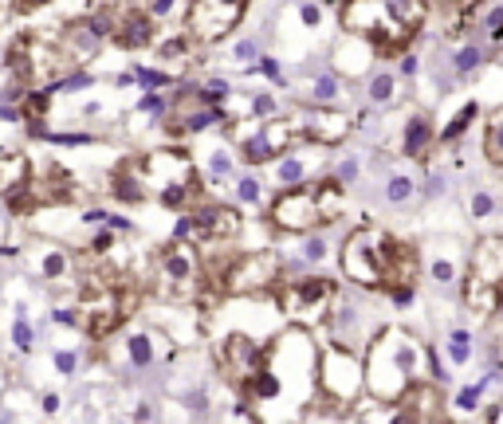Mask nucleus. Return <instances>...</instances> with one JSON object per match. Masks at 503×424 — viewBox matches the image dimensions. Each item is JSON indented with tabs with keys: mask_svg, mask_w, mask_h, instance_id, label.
<instances>
[{
	"mask_svg": "<svg viewBox=\"0 0 503 424\" xmlns=\"http://www.w3.org/2000/svg\"><path fill=\"white\" fill-rule=\"evenodd\" d=\"M338 267L354 287L362 291H385L393 283H417L425 272V255L409 240L389 236L377 224L354 228L338 247Z\"/></svg>",
	"mask_w": 503,
	"mask_h": 424,
	"instance_id": "obj_1",
	"label": "nucleus"
},
{
	"mask_svg": "<svg viewBox=\"0 0 503 424\" xmlns=\"http://www.w3.org/2000/svg\"><path fill=\"white\" fill-rule=\"evenodd\" d=\"M429 0H342L338 24L377 48L382 60H397L409 51L417 32L425 28Z\"/></svg>",
	"mask_w": 503,
	"mask_h": 424,
	"instance_id": "obj_2",
	"label": "nucleus"
},
{
	"mask_svg": "<svg viewBox=\"0 0 503 424\" xmlns=\"http://www.w3.org/2000/svg\"><path fill=\"white\" fill-rule=\"evenodd\" d=\"M366 393L397 401L413 381L425 377V342L405 326H382L366 346Z\"/></svg>",
	"mask_w": 503,
	"mask_h": 424,
	"instance_id": "obj_3",
	"label": "nucleus"
},
{
	"mask_svg": "<svg viewBox=\"0 0 503 424\" xmlns=\"http://www.w3.org/2000/svg\"><path fill=\"white\" fill-rule=\"evenodd\" d=\"M142 169L145 181H150V196L162 208L185 212L193 204H201V173H197V162L189 157V150L157 145V150L142 153Z\"/></svg>",
	"mask_w": 503,
	"mask_h": 424,
	"instance_id": "obj_4",
	"label": "nucleus"
},
{
	"mask_svg": "<svg viewBox=\"0 0 503 424\" xmlns=\"http://www.w3.org/2000/svg\"><path fill=\"white\" fill-rule=\"evenodd\" d=\"M319 397L350 413L354 401L366 397V357L338 342L319 350Z\"/></svg>",
	"mask_w": 503,
	"mask_h": 424,
	"instance_id": "obj_5",
	"label": "nucleus"
},
{
	"mask_svg": "<svg viewBox=\"0 0 503 424\" xmlns=\"http://www.w3.org/2000/svg\"><path fill=\"white\" fill-rule=\"evenodd\" d=\"M334 299H338V283L331 275H315V272H303V275H283V291H280V311L287 314L295 326H315L326 323Z\"/></svg>",
	"mask_w": 503,
	"mask_h": 424,
	"instance_id": "obj_6",
	"label": "nucleus"
},
{
	"mask_svg": "<svg viewBox=\"0 0 503 424\" xmlns=\"http://www.w3.org/2000/svg\"><path fill=\"white\" fill-rule=\"evenodd\" d=\"M205 283V255L193 240H177L157 252V287L170 299H189L197 287Z\"/></svg>",
	"mask_w": 503,
	"mask_h": 424,
	"instance_id": "obj_7",
	"label": "nucleus"
},
{
	"mask_svg": "<svg viewBox=\"0 0 503 424\" xmlns=\"http://www.w3.org/2000/svg\"><path fill=\"white\" fill-rule=\"evenodd\" d=\"M244 12H248V0H189L185 32L197 40V48H213V43L228 40L236 32Z\"/></svg>",
	"mask_w": 503,
	"mask_h": 424,
	"instance_id": "obj_8",
	"label": "nucleus"
},
{
	"mask_svg": "<svg viewBox=\"0 0 503 424\" xmlns=\"http://www.w3.org/2000/svg\"><path fill=\"white\" fill-rule=\"evenodd\" d=\"M216 362H221V377L240 393L248 381H252V377L260 374V369H264V362H267V346L260 342V334L228 330V334L221 338Z\"/></svg>",
	"mask_w": 503,
	"mask_h": 424,
	"instance_id": "obj_9",
	"label": "nucleus"
},
{
	"mask_svg": "<svg viewBox=\"0 0 503 424\" xmlns=\"http://www.w3.org/2000/svg\"><path fill=\"white\" fill-rule=\"evenodd\" d=\"M267 216H272V224L280 232H287V236H307V232L323 228V208H319L315 181H311V185L280 189V196L272 201Z\"/></svg>",
	"mask_w": 503,
	"mask_h": 424,
	"instance_id": "obj_10",
	"label": "nucleus"
},
{
	"mask_svg": "<svg viewBox=\"0 0 503 424\" xmlns=\"http://www.w3.org/2000/svg\"><path fill=\"white\" fill-rule=\"evenodd\" d=\"M244 221H240L236 208H224V204H193V208L181 212L173 236L177 240H193V244H221V240H236Z\"/></svg>",
	"mask_w": 503,
	"mask_h": 424,
	"instance_id": "obj_11",
	"label": "nucleus"
},
{
	"mask_svg": "<svg viewBox=\"0 0 503 424\" xmlns=\"http://www.w3.org/2000/svg\"><path fill=\"white\" fill-rule=\"evenodd\" d=\"M323 330L331 334V342H338V346H350V350H358V354H366L370 338H374L382 326H377L374 311H370L366 303H358V299H350V295H338L331 314H326Z\"/></svg>",
	"mask_w": 503,
	"mask_h": 424,
	"instance_id": "obj_12",
	"label": "nucleus"
},
{
	"mask_svg": "<svg viewBox=\"0 0 503 424\" xmlns=\"http://www.w3.org/2000/svg\"><path fill=\"white\" fill-rule=\"evenodd\" d=\"M283 255L280 252H240L228 272V295H267L275 283H283Z\"/></svg>",
	"mask_w": 503,
	"mask_h": 424,
	"instance_id": "obj_13",
	"label": "nucleus"
},
{
	"mask_svg": "<svg viewBox=\"0 0 503 424\" xmlns=\"http://www.w3.org/2000/svg\"><path fill=\"white\" fill-rule=\"evenodd\" d=\"M421 255H425V275L436 283V287H456L460 291L464 275H468V252H464L460 244L452 236H436L429 240L425 247H421Z\"/></svg>",
	"mask_w": 503,
	"mask_h": 424,
	"instance_id": "obj_14",
	"label": "nucleus"
},
{
	"mask_svg": "<svg viewBox=\"0 0 503 424\" xmlns=\"http://www.w3.org/2000/svg\"><path fill=\"white\" fill-rule=\"evenodd\" d=\"M401 405V424H436V420H448V397H444V385L429 381H413L409 389L397 397Z\"/></svg>",
	"mask_w": 503,
	"mask_h": 424,
	"instance_id": "obj_15",
	"label": "nucleus"
},
{
	"mask_svg": "<svg viewBox=\"0 0 503 424\" xmlns=\"http://www.w3.org/2000/svg\"><path fill=\"white\" fill-rule=\"evenodd\" d=\"M331 150V145H319V142H295L287 153H283L280 162H275V185L280 189H291V185H311V181H319V165H323V153Z\"/></svg>",
	"mask_w": 503,
	"mask_h": 424,
	"instance_id": "obj_16",
	"label": "nucleus"
},
{
	"mask_svg": "<svg viewBox=\"0 0 503 424\" xmlns=\"http://www.w3.org/2000/svg\"><path fill=\"white\" fill-rule=\"evenodd\" d=\"M157 28H162V20H157L150 9H142V4H126V9H118V16H114L111 43H114V48H122V51H145L150 43L157 40Z\"/></svg>",
	"mask_w": 503,
	"mask_h": 424,
	"instance_id": "obj_17",
	"label": "nucleus"
},
{
	"mask_svg": "<svg viewBox=\"0 0 503 424\" xmlns=\"http://www.w3.org/2000/svg\"><path fill=\"white\" fill-rule=\"evenodd\" d=\"M299 126H303V138L319 145H342L346 134L354 130V118L342 114L338 106H315V111H295Z\"/></svg>",
	"mask_w": 503,
	"mask_h": 424,
	"instance_id": "obj_18",
	"label": "nucleus"
},
{
	"mask_svg": "<svg viewBox=\"0 0 503 424\" xmlns=\"http://www.w3.org/2000/svg\"><path fill=\"white\" fill-rule=\"evenodd\" d=\"M436 122H433V114L429 111H409L405 114V122H401V153L409 157V162H425L429 153L436 150Z\"/></svg>",
	"mask_w": 503,
	"mask_h": 424,
	"instance_id": "obj_19",
	"label": "nucleus"
},
{
	"mask_svg": "<svg viewBox=\"0 0 503 424\" xmlns=\"http://www.w3.org/2000/svg\"><path fill=\"white\" fill-rule=\"evenodd\" d=\"M468 272L492 287H503V232H487V236L472 240Z\"/></svg>",
	"mask_w": 503,
	"mask_h": 424,
	"instance_id": "obj_20",
	"label": "nucleus"
},
{
	"mask_svg": "<svg viewBox=\"0 0 503 424\" xmlns=\"http://www.w3.org/2000/svg\"><path fill=\"white\" fill-rule=\"evenodd\" d=\"M111 193H114V201H122V204H150V201H154V196H150L145 169H142V153L114 165V173H111Z\"/></svg>",
	"mask_w": 503,
	"mask_h": 424,
	"instance_id": "obj_21",
	"label": "nucleus"
},
{
	"mask_svg": "<svg viewBox=\"0 0 503 424\" xmlns=\"http://www.w3.org/2000/svg\"><path fill=\"white\" fill-rule=\"evenodd\" d=\"M165 357H170V346H165L162 334L154 330L122 334V365H130V369H150V365L165 362Z\"/></svg>",
	"mask_w": 503,
	"mask_h": 424,
	"instance_id": "obj_22",
	"label": "nucleus"
},
{
	"mask_svg": "<svg viewBox=\"0 0 503 424\" xmlns=\"http://www.w3.org/2000/svg\"><path fill=\"white\" fill-rule=\"evenodd\" d=\"M487 60H492V43L487 40H452L448 55H444V63H448V75L452 79H472L480 75V71L487 67Z\"/></svg>",
	"mask_w": 503,
	"mask_h": 424,
	"instance_id": "obj_23",
	"label": "nucleus"
},
{
	"mask_svg": "<svg viewBox=\"0 0 503 424\" xmlns=\"http://www.w3.org/2000/svg\"><path fill=\"white\" fill-rule=\"evenodd\" d=\"M460 303L468 306L476 318H499L503 314V287H492V283H484V279H476V275H464V283H460Z\"/></svg>",
	"mask_w": 503,
	"mask_h": 424,
	"instance_id": "obj_24",
	"label": "nucleus"
},
{
	"mask_svg": "<svg viewBox=\"0 0 503 424\" xmlns=\"http://www.w3.org/2000/svg\"><path fill=\"white\" fill-rule=\"evenodd\" d=\"M377 48L370 40H362V35L346 32V40L334 48V71H338L342 79H354V75H366L370 63H374Z\"/></svg>",
	"mask_w": 503,
	"mask_h": 424,
	"instance_id": "obj_25",
	"label": "nucleus"
},
{
	"mask_svg": "<svg viewBox=\"0 0 503 424\" xmlns=\"http://www.w3.org/2000/svg\"><path fill=\"white\" fill-rule=\"evenodd\" d=\"M480 114H484V106H480V99H468L460 102L456 111L448 114V122L441 126V134H436V142L444 145V150H452V145H460L464 138H468V130L480 122Z\"/></svg>",
	"mask_w": 503,
	"mask_h": 424,
	"instance_id": "obj_26",
	"label": "nucleus"
},
{
	"mask_svg": "<svg viewBox=\"0 0 503 424\" xmlns=\"http://www.w3.org/2000/svg\"><path fill=\"white\" fill-rule=\"evenodd\" d=\"M401 94H405V75H401L397 67L374 71V75L366 79V99H370V106H377V111H385V106H397Z\"/></svg>",
	"mask_w": 503,
	"mask_h": 424,
	"instance_id": "obj_27",
	"label": "nucleus"
},
{
	"mask_svg": "<svg viewBox=\"0 0 503 424\" xmlns=\"http://www.w3.org/2000/svg\"><path fill=\"white\" fill-rule=\"evenodd\" d=\"M492 374H484V377H476V381H468V385H460V389L448 397V416H480L484 413V401H487V393H492Z\"/></svg>",
	"mask_w": 503,
	"mask_h": 424,
	"instance_id": "obj_28",
	"label": "nucleus"
},
{
	"mask_svg": "<svg viewBox=\"0 0 503 424\" xmlns=\"http://www.w3.org/2000/svg\"><path fill=\"white\" fill-rule=\"evenodd\" d=\"M441 346H444V357L452 362V369L460 374V369L472 365V357H476V330L472 326H448Z\"/></svg>",
	"mask_w": 503,
	"mask_h": 424,
	"instance_id": "obj_29",
	"label": "nucleus"
},
{
	"mask_svg": "<svg viewBox=\"0 0 503 424\" xmlns=\"http://www.w3.org/2000/svg\"><path fill=\"white\" fill-rule=\"evenodd\" d=\"M472 16V28H476L480 40H487L492 48H503V0H480L476 9H468Z\"/></svg>",
	"mask_w": 503,
	"mask_h": 424,
	"instance_id": "obj_30",
	"label": "nucleus"
},
{
	"mask_svg": "<svg viewBox=\"0 0 503 424\" xmlns=\"http://www.w3.org/2000/svg\"><path fill=\"white\" fill-rule=\"evenodd\" d=\"M32 162L16 150H0V196H9L12 189H20L24 181H32Z\"/></svg>",
	"mask_w": 503,
	"mask_h": 424,
	"instance_id": "obj_31",
	"label": "nucleus"
},
{
	"mask_svg": "<svg viewBox=\"0 0 503 424\" xmlns=\"http://www.w3.org/2000/svg\"><path fill=\"white\" fill-rule=\"evenodd\" d=\"M417 193H421V185H417V177H413V173H405V169L385 173L382 201L389 204V208H405V204H413V201H417Z\"/></svg>",
	"mask_w": 503,
	"mask_h": 424,
	"instance_id": "obj_32",
	"label": "nucleus"
},
{
	"mask_svg": "<svg viewBox=\"0 0 503 424\" xmlns=\"http://www.w3.org/2000/svg\"><path fill=\"white\" fill-rule=\"evenodd\" d=\"M480 150H484V157H487V165H492V169H503V102L484 118Z\"/></svg>",
	"mask_w": 503,
	"mask_h": 424,
	"instance_id": "obj_33",
	"label": "nucleus"
},
{
	"mask_svg": "<svg viewBox=\"0 0 503 424\" xmlns=\"http://www.w3.org/2000/svg\"><path fill=\"white\" fill-rule=\"evenodd\" d=\"M315 189H319V208H323V224H334L342 216V208H346V185H342L338 177H319L315 181Z\"/></svg>",
	"mask_w": 503,
	"mask_h": 424,
	"instance_id": "obj_34",
	"label": "nucleus"
},
{
	"mask_svg": "<svg viewBox=\"0 0 503 424\" xmlns=\"http://www.w3.org/2000/svg\"><path fill=\"white\" fill-rule=\"evenodd\" d=\"M342 94H346V83H342L338 71H319L307 87V99L315 102V106H338Z\"/></svg>",
	"mask_w": 503,
	"mask_h": 424,
	"instance_id": "obj_35",
	"label": "nucleus"
},
{
	"mask_svg": "<svg viewBox=\"0 0 503 424\" xmlns=\"http://www.w3.org/2000/svg\"><path fill=\"white\" fill-rule=\"evenodd\" d=\"M499 196L492 193V189H472V196H468V221L472 224H487V221H495L499 216Z\"/></svg>",
	"mask_w": 503,
	"mask_h": 424,
	"instance_id": "obj_36",
	"label": "nucleus"
},
{
	"mask_svg": "<svg viewBox=\"0 0 503 424\" xmlns=\"http://www.w3.org/2000/svg\"><path fill=\"white\" fill-rule=\"evenodd\" d=\"M452 362L444 357V346L441 342H425V377L429 381H436V385H448L452 381Z\"/></svg>",
	"mask_w": 503,
	"mask_h": 424,
	"instance_id": "obj_37",
	"label": "nucleus"
},
{
	"mask_svg": "<svg viewBox=\"0 0 503 424\" xmlns=\"http://www.w3.org/2000/svg\"><path fill=\"white\" fill-rule=\"evenodd\" d=\"M35 272H40L43 279H60V275H67L71 272L67 252H63V247H48V252H40V255H35Z\"/></svg>",
	"mask_w": 503,
	"mask_h": 424,
	"instance_id": "obj_38",
	"label": "nucleus"
},
{
	"mask_svg": "<svg viewBox=\"0 0 503 424\" xmlns=\"http://www.w3.org/2000/svg\"><path fill=\"white\" fill-rule=\"evenodd\" d=\"M385 299H389L393 311H409L413 303H417V283H393V287L382 291Z\"/></svg>",
	"mask_w": 503,
	"mask_h": 424,
	"instance_id": "obj_39",
	"label": "nucleus"
},
{
	"mask_svg": "<svg viewBox=\"0 0 503 424\" xmlns=\"http://www.w3.org/2000/svg\"><path fill=\"white\" fill-rule=\"evenodd\" d=\"M326 255H331V244H326L319 232H307V236H303V263H315V267H319Z\"/></svg>",
	"mask_w": 503,
	"mask_h": 424,
	"instance_id": "obj_40",
	"label": "nucleus"
},
{
	"mask_svg": "<svg viewBox=\"0 0 503 424\" xmlns=\"http://www.w3.org/2000/svg\"><path fill=\"white\" fill-rule=\"evenodd\" d=\"M91 83H94V79L87 75V71H71V75H60L52 83V94H75V91H87Z\"/></svg>",
	"mask_w": 503,
	"mask_h": 424,
	"instance_id": "obj_41",
	"label": "nucleus"
},
{
	"mask_svg": "<svg viewBox=\"0 0 503 424\" xmlns=\"http://www.w3.org/2000/svg\"><path fill=\"white\" fill-rule=\"evenodd\" d=\"M12 342H16V350H20V354H32V350H35V330L28 326L24 311L16 314V326H12Z\"/></svg>",
	"mask_w": 503,
	"mask_h": 424,
	"instance_id": "obj_42",
	"label": "nucleus"
},
{
	"mask_svg": "<svg viewBox=\"0 0 503 424\" xmlns=\"http://www.w3.org/2000/svg\"><path fill=\"white\" fill-rule=\"evenodd\" d=\"M134 79H138V87H145V91H162V87L173 83L170 71H154V67H138Z\"/></svg>",
	"mask_w": 503,
	"mask_h": 424,
	"instance_id": "obj_43",
	"label": "nucleus"
},
{
	"mask_svg": "<svg viewBox=\"0 0 503 424\" xmlns=\"http://www.w3.org/2000/svg\"><path fill=\"white\" fill-rule=\"evenodd\" d=\"M331 177H338L342 185H354V181L362 177V157H354V153H350V157H342V162L331 169Z\"/></svg>",
	"mask_w": 503,
	"mask_h": 424,
	"instance_id": "obj_44",
	"label": "nucleus"
},
{
	"mask_svg": "<svg viewBox=\"0 0 503 424\" xmlns=\"http://www.w3.org/2000/svg\"><path fill=\"white\" fill-rule=\"evenodd\" d=\"M236 196H240V204H260V196H264V185H260L252 173H244V177L236 181Z\"/></svg>",
	"mask_w": 503,
	"mask_h": 424,
	"instance_id": "obj_45",
	"label": "nucleus"
},
{
	"mask_svg": "<svg viewBox=\"0 0 503 424\" xmlns=\"http://www.w3.org/2000/svg\"><path fill=\"white\" fill-rule=\"evenodd\" d=\"M248 111H252L256 122H264V118H275V114H280V102H275L272 94H252V106H248Z\"/></svg>",
	"mask_w": 503,
	"mask_h": 424,
	"instance_id": "obj_46",
	"label": "nucleus"
},
{
	"mask_svg": "<svg viewBox=\"0 0 503 424\" xmlns=\"http://www.w3.org/2000/svg\"><path fill=\"white\" fill-rule=\"evenodd\" d=\"M299 24L307 28V32H319V28H323V9L311 4V0H303V4H299Z\"/></svg>",
	"mask_w": 503,
	"mask_h": 424,
	"instance_id": "obj_47",
	"label": "nucleus"
},
{
	"mask_svg": "<svg viewBox=\"0 0 503 424\" xmlns=\"http://www.w3.org/2000/svg\"><path fill=\"white\" fill-rule=\"evenodd\" d=\"M209 173H213V177H228V173H232V153L228 150H213V157H209Z\"/></svg>",
	"mask_w": 503,
	"mask_h": 424,
	"instance_id": "obj_48",
	"label": "nucleus"
},
{
	"mask_svg": "<svg viewBox=\"0 0 503 424\" xmlns=\"http://www.w3.org/2000/svg\"><path fill=\"white\" fill-rule=\"evenodd\" d=\"M232 60L236 63H260V43L256 40H240L236 51H232Z\"/></svg>",
	"mask_w": 503,
	"mask_h": 424,
	"instance_id": "obj_49",
	"label": "nucleus"
},
{
	"mask_svg": "<svg viewBox=\"0 0 503 424\" xmlns=\"http://www.w3.org/2000/svg\"><path fill=\"white\" fill-rule=\"evenodd\" d=\"M75 369H79V354H75V350H60V354H55V374L71 377Z\"/></svg>",
	"mask_w": 503,
	"mask_h": 424,
	"instance_id": "obj_50",
	"label": "nucleus"
},
{
	"mask_svg": "<svg viewBox=\"0 0 503 424\" xmlns=\"http://www.w3.org/2000/svg\"><path fill=\"white\" fill-rule=\"evenodd\" d=\"M397 71L405 79H413L421 71V55H417V51H401V55H397Z\"/></svg>",
	"mask_w": 503,
	"mask_h": 424,
	"instance_id": "obj_51",
	"label": "nucleus"
},
{
	"mask_svg": "<svg viewBox=\"0 0 503 424\" xmlns=\"http://www.w3.org/2000/svg\"><path fill=\"white\" fill-rule=\"evenodd\" d=\"M441 193H444V173H429V181L421 185V196H425V201H436Z\"/></svg>",
	"mask_w": 503,
	"mask_h": 424,
	"instance_id": "obj_52",
	"label": "nucleus"
},
{
	"mask_svg": "<svg viewBox=\"0 0 503 424\" xmlns=\"http://www.w3.org/2000/svg\"><path fill=\"white\" fill-rule=\"evenodd\" d=\"M480 416H484V420H503V397L495 401V405H484V413H480Z\"/></svg>",
	"mask_w": 503,
	"mask_h": 424,
	"instance_id": "obj_53",
	"label": "nucleus"
},
{
	"mask_svg": "<svg viewBox=\"0 0 503 424\" xmlns=\"http://www.w3.org/2000/svg\"><path fill=\"white\" fill-rule=\"evenodd\" d=\"M43 4H48V0H16V9H20V12H32V9H43Z\"/></svg>",
	"mask_w": 503,
	"mask_h": 424,
	"instance_id": "obj_54",
	"label": "nucleus"
},
{
	"mask_svg": "<svg viewBox=\"0 0 503 424\" xmlns=\"http://www.w3.org/2000/svg\"><path fill=\"white\" fill-rule=\"evenodd\" d=\"M60 408V397L55 393H43V413H55Z\"/></svg>",
	"mask_w": 503,
	"mask_h": 424,
	"instance_id": "obj_55",
	"label": "nucleus"
},
{
	"mask_svg": "<svg viewBox=\"0 0 503 424\" xmlns=\"http://www.w3.org/2000/svg\"><path fill=\"white\" fill-rule=\"evenodd\" d=\"M456 4H460V9H476L480 0H456Z\"/></svg>",
	"mask_w": 503,
	"mask_h": 424,
	"instance_id": "obj_56",
	"label": "nucleus"
},
{
	"mask_svg": "<svg viewBox=\"0 0 503 424\" xmlns=\"http://www.w3.org/2000/svg\"><path fill=\"white\" fill-rule=\"evenodd\" d=\"M0 381H4V374H0Z\"/></svg>",
	"mask_w": 503,
	"mask_h": 424,
	"instance_id": "obj_57",
	"label": "nucleus"
},
{
	"mask_svg": "<svg viewBox=\"0 0 503 424\" xmlns=\"http://www.w3.org/2000/svg\"><path fill=\"white\" fill-rule=\"evenodd\" d=\"M499 338H503V334H499Z\"/></svg>",
	"mask_w": 503,
	"mask_h": 424,
	"instance_id": "obj_58",
	"label": "nucleus"
}]
</instances>
